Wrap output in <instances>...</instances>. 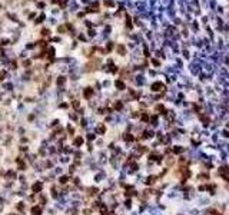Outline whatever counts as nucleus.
I'll return each mask as SVG.
<instances>
[{
  "mask_svg": "<svg viewBox=\"0 0 229 215\" xmlns=\"http://www.w3.org/2000/svg\"><path fill=\"white\" fill-rule=\"evenodd\" d=\"M56 182H57L60 186H65V185H68V183L72 182V176L69 174H63V175H60V176L56 178Z\"/></svg>",
  "mask_w": 229,
  "mask_h": 215,
  "instance_id": "0eeeda50",
  "label": "nucleus"
},
{
  "mask_svg": "<svg viewBox=\"0 0 229 215\" xmlns=\"http://www.w3.org/2000/svg\"><path fill=\"white\" fill-rule=\"evenodd\" d=\"M1 183H3V181H1V179H0V186H1Z\"/></svg>",
  "mask_w": 229,
  "mask_h": 215,
  "instance_id": "473e14b6",
  "label": "nucleus"
},
{
  "mask_svg": "<svg viewBox=\"0 0 229 215\" xmlns=\"http://www.w3.org/2000/svg\"><path fill=\"white\" fill-rule=\"evenodd\" d=\"M6 76H7V73H6L4 70H1V72H0V81H4Z\"/></svg>",
  "mask_w": 229,
  "mask_h": 215,
  "instance_id": "a878e982",
  "label": "nucleus"
},
{
  "mask_svg": "<svg viewBox=\"0 0 229 215\" xmlns=\"http://www.w3.org/2000/svg\"><path fill=\"white\" fill-rule=\"evenodd\" d=\"M122 139H123L125 142H133L135 141V136L132 135V133H129V132H126L122 135Z\"/></svg>",
  "mask_w": 229,
  "mask_h": 215,
  "instance_id": "2eb2a0df",
  "label": "nucleus"
},
{
  "mask_svg": "<svg viewBox=\"0 0 229 215\" xmlns=\"http://www.w3.org/2000/svg\"><path fill=\"white\" fill-rule=\"evenodd\" d=\"M70 106L74 109V111H77V109H80V102L77 99H74V100H72L70 102Z\"/></svg>",
  "mask_w": 229,
  "mask_h": 215,
  "instance_id": "5701e85b",
  "label": "nucleus"
},
{
  "mask_svg": "<svg viewBox=\"0 0 229 215\" xmlns=\"http://www.w3.org/2000/svg\"><path fill=\"white\" fill-rule=\"evenodd\" d=\"M72 185H74L76 188H77L79 185H82V178H80V175H74V176H72Z\"/></svg>",
  "mask_w": 229,
  "mask_h": 215,
  "instance_id": "f8f14e48",
  "label": "nucleus"
},
{
  "mask_svg": "<svg viewBox=\"0 0 229 215\" xmlns=\"http://www.w3.org/2000/svg\"><path fill=\"white\" fill-rule=\"evenodd\" d=\"M85 139L88 141V142H95L96 141V133H92V132H89L85 135Z\"/></svg>",
  "mask_w": 229,
  "mask_h": 215,
  "instance_id": "a211bd4d",
  "label": "nucleus"
},
{
  "mask_svg": "<svg viewBox=\"0 0 229 215\" xmlns=\"http://www.w3.org/2000/svg\"><path fill=\"white\" fill-rule=\"evenodd\" d=\"M65 131H66V135L69 136V139H73L77 133H76V126L74 125H72V123H68L66 126H65Z\"/></svg>",
  "mask_w": 229,
  "mask_h": 215,
  "instance_id": "6e6552de",
  "label": "nucleus"
},
{
  "mask_svg": "<svg viewBox=\"0 0 229 215\" xmlns=\"http://www.w3.org/2000/svg\"><path fill=\"white\" fill-rule=\"evenodd\" d=\"M115 109H116V111L122 109V103H120V102H116V103H115Z\"/></svg>",
  "mask_w": 229,
  "mask_h": 215,
  "instance_id": "cd10ccee",
  "label": "nucleus"
},
{
  "mask_svg": "<svg viewBox=\"0 0 229 215\" xmlns=\"http://www.w3.org/2000/svg\"><path fill=\"white\" fill-rule=\"evenodd\" d=\"M29 179H27V174H19L17 176V182L19 183H23V182H27Z\"/></svg>",
  "mask_w": 229,
  "mask_h": 215,
  "instance_id": "aec40b11",
  "label": "nucleus"
},
{
  "mask_svg": "<svg viewBox=\"0 0 229 215\" xmlns=\"http://www.w3.org/2000/svg\"><path fill=\"white\" fill-rule=\"evenodd\" d=\"M92 95H93V89H92V88H86V89L83 90V96H85L86 99H90Z\"/></svg>",
  "mask_w": 229,
  "mask_h": 215,
  "instance_id": "f3484780",
  "label": "nucleus"
},
{
  "mask_svg": "<svg viewBox=\"0 0 229 215\" xmlns=\"http://www.w3.org/2000/svg\"><path fill=\"white\" fill-rule=\"evenodd\" d=\"M30 169V165L27 164L26 159H22L19 164H16V171L19 174H27V171Z\"/></svg>",
  "mask_w": 229,
  "mask_h": 215,
  "instance_id": "39448f33",
  "label": "nucleus"
},
{
  "mask_svg": "<svg viewBox=\"0 0 229 215\" xmlns=\"http://www.w3.org/2000/svg\"><path fill=\"white\" fill-rule=\"evenodd\" d=\"M80 214L82 215H92L93 214V209H92L90 207H85V208L80 209Z\"/></svg>",
  "mask_w": 229,
  "mask_h": 215,
  "instance_id": "6ab92c4d",
  "label": "nucleus"
},
{
  "mask_svg": "<svg viewBox=\"0 0 229 215\" xmlns=\"http://www.w3.org/2000/svg\"><path fill=\"white\" fill-rule=\"evenodd\" d=\"M30 144H32V141H30V138L27 135L19 138V145H30Z\"/></svg>",
  "mask_w": 229,
  "mask_h": 215,
  "instance_id": "9b49d317",
  "label": "nucleus"
},
{
  "mask_svg": "<svg viewBox=\"0 0 229 215\" xmlns=\"http://www.w3.org/2000/svg\"><path fill=\"white\" fill-rule=\"evenodd\" d=\"M65 82H66L65 76H59V78H57V81H56V85L60 88V86H63V85H65Z\"/></svg>",
  "mask_w": 229,
  "mask_h": 215,
  "instance_id": "b1692460",
  "label": "nucleus"
},
{
  "mask_svg": "<svg viewBox=\"0 0 229 215\" xmlns=\"http://www.w3.org/2000/svg\"><path fill=\"white\" fill-rule=\"evenodd\" d=\"M59 125H60V119H59V118H54L52 122L47 125V128L52 131V129H54V128H56V126H59Z\"/></svg>",
  "mask_w": 229,
  "mask_h": 215,
  "instance_id": "4468645a",
  "label": "nucleus"
},
{
  "mask_svg": "<svg viewBox=\"0 0 229 215\" xmlns=\"http://www.w3.org/2000/svg\"><path fill=\"white\" fill-rule=\"evenodd\" d=\"M53 172H54L56 176H60V175L66 174V172H65V166L63 165H56L54 166V169H53Z\"/></svg>",
  "mask_w": 229,
  "mask_h": 215,
  "instance_id": "9d476101",
  "label": "nucleus"
},
{
  "mask_svg": "<svg viewBox=\"0 0 229 215\" xmlns=\"http://www.w3.org/2000/svg\"><path fill=\"white\" fill-rule=\"evenodd\" d=\"M50 202H52V199H50V197H49V194H47V192H42V194H39V195H37V204H39V205H42L43 208L49 207V205H50Z\"/></svg>",
  "mask_w": 229,
  "mask_h": 215,
  "instance_id": "20e7f679",
  "label": "nucleus"
},
{
  "mask_svg": "<svg viewBox=\"0 0 229 215\" xmlns=\"http://www.w3.org/2000/svg\"><path fill=\"white\" fill-rule=\"evenodd\" d=\"M6 215H20V214H19V212H16V211H9V212H7Z\"/></svg>",
  "mask_w": 229,
  "mask_h": 215,
  "instance_id": "c756f323",
  "label": "nucleus"
},
{
  "mask_svg": "<svg viewBox=\"0 0 229 215\" xmlns=\"http://www.w3.org/2000/svg\"><path fill=\"white\" fill-rule=\"evenodd\" d=\"M69 119H70L72 122H74V123H77L80 118L77 116V113H76V112H72V113H69Z\"/></svg>",
  "mask_w": 229,
  "mask_h": 215,
  "instance_id": "4be33fe9",
  "label": "nucleus"
},
{
  "mask_svg": "<svg viewBox=\"0 0 229 215\" xmlns=\"http://www.w3.org/2000/svg\"><path fill=\"white\" fill-rule=\"evenodd\" d=\"M45 188H46V183L42 181V179H39V178L30 183V192L35 194V195H39V194L45 192Z\"/></svg>",
  "mask_w": 229,
  "mask_h": 215,
  "instance_id": "f257e3e1",
  "label": "nucleus"
},
{
  "mask_svg": "<svg viewBox=\"0 0 229 215\" xmlns=\"http://www.w3.org/2000/svg\"><path fill=\"white\" fill-rule=\"evenodd\" d=\"M155 179H156V176H149V178L146 179V183H148V185H152V183L155 182Z\"/></svg>",
  "mask_w": 229,
  "mask_h": 215,
  "instance_id": "393cba45",
  "label": "nucleus"
},
{
  "mask_svg": "<svg viewBox=\"0 0 229 215\" xmlns=\"http://www.w3.org/2000/svg\"><path fill=\"white\" fill-rule=\"evenodd\" d=\"M45 214V208L39 204H35V205H30L29 207V215H43Z\"/></svg>",
  "mask_w": 229,
  "mask_h": 215,
  "instance_id": "423d86ee",
  "label": "nucleus"
},
{
  "mask_svg": "<svg viewBox=\"0 0 229 215\" xmlns=\"http://www.w3.org/2000/svg\"><path fill=\"white\" fill-rule=\"evenodd\" d=\"M72 141V146L74 149H82L85 146V142H86V139H85V135H76Z\"/></svg>",
  "mask_w": 229,
  "mask_h": 215,
  "instance_id": "7ed1b4c3",
  "label": "nucleus"
},
{
  "mask_svg": "<svg viewBox=\"0 0 229 215\" xmlns=\"http://www.w3.org/2000/svg\"><path fill=\"white\" fill-rule=\"evenodd\" d=\"M95 133H96V135L103 136V135L106 133V125H105V123H99V125L95 128Z\"/></svg>",
  "mask_w": 229,
  "mask_h": 215,
  "instance_id": "1a4fd4ad",
  "label": "nucleus"
},
{
  "mask_svg": "<svg viewBox=\"0 0 229 215\" xmlns=\"http://www.w3.org/2000/svg\"><path fill=\"white\" fill-rule=\"evenodd\" d=\"M26 133H27V129H26L24 126H22V125H20V126L16 128V135H17L19 138H20V136H24Z\"/></svg>",
  "mask_w": 229,
  "mask_h": 215,
  "instance_id": "ddd939ff",
  "label": "nucleus"
},
{
  "mask_svg": "<svg viewBox=\"0 0 229 215\" xmlns=\"http://www.w3.org/2000/svg\"><path fill=\"white\" fill-rule=\"evenodd\" d=\"M175 152H182V148H175Z\"/></svg>",
  "mask_w": 229,
  "mask_h": 215,
  "instance_id": "2f4dec72",
  "label": "nucleus"
},
{
  "mask_svg": "<svg viewBox=\"0 0 229 215\" xmlns=\"http://www.w3.org/2000/svg\"><path fill=\"white\" fill-rule=\"evenodd\" d=\"M17 176H19V172L15 168H6V174H4L3 179L10 182H17Z\"/></svg>",
  "mask_w": 229,
  "mask_h": 215,
  "instance_id": "f03ea898",
  "label": "nucleus"
},
{
  "mask_svg": "<svg viewBox=\"0 0 229 215\" xmlns=\"http://www.w3.org/2000/svg\"><path fill=\"white\" fill-rule=\"evenodd\" d=\"M4 209H6V205H4V204H0V214H3Z\"/></svg>",
  "mask_w": 229,
  "mask_h": 215,
  "instance_id": "c85d7f7f",
  "label": "nucleus"
},
{
  "mask_svg": "<svg viewBox=\"0 0 229 215\" xmlns=\"http://www.w3.org/2000/svg\"><path fill=\"white\" fill-rule=\"evenodd\" d=\"M59 108H60V109H68V108H69V105H68V103H65V102H62V103L59 105Z\"/></svg>",
  "mask_w": 229,
  "mask_h": 215,
  "instance_id": "bb28decb",
  "label": "nucleus"
},
{
  "mask_svg": "<svg viewBox=\"0 0 229 215\" xmlns=\"http://www.w3.org/2000/svg\"><path fill=\"white\" fill-rule=\"evenodd\" d=\"M27 136H29L30 141L33 142V141H36V139H39V132H37V131H32V132H29Z\"/></svg>",
  "mask_w": 229,
  "mask_h": 215,
  "instance_id": "412c9836",
  "label": "nucleus"
},
{
  "mask_svg": "<svg viewBox=\"0 0 229 215\" xmlns=\"http://www.w3.org/2000/svg\"><path fill=\"white\" fill-rule=\"evenodd\" d=\"M116 86H118V88H120V89H123V83L120 82V81H119V82H116Z\"/></svg>",
  "mask_w": 229,
  "mask_h": 215,
  "instance_id": "7c9ffc66",
  "label": "nucleus"
},
{
  "mask_svg": "<svg viewBox=\"0 0 229 215\" xmlns=\"http://www.w3.org/2000/svg\"><path fill=\"white\" fill-rule=\"evenodd\" d=\"M26 120H27L29 123H35L36 120H37V115H36L35 112H32V113H29V115L26 116Z\"/></svg>",
  "mask_w": 229,
  "mask_h": 215,
  "instance_id": "dca6fc26",
  "label": "nucleus"
}]
</instances>
